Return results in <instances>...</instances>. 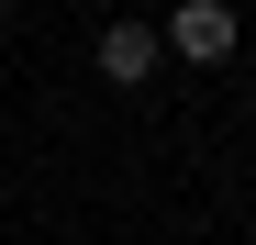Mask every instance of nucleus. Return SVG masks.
<instances>
[{
    "mask_svg": "<svg viewBox=\"0 0 256 245\" xmlns=\"http://www.w3.org/2000/svg\"><path fill=\"white\" fill-rule=\"evenodd\" d=\"M156 34H167V56H190V67H223V56L245 45V12H234V0H178Z\"/></svg>",
    "mask_w": 256,
    "mask_h": 245,
    "instance_id": "nucleus-1",
    "label": "nucleus"
},
{
    "mask_svg": "<svg viewBox=\"0 0 256 245\" xmlns=\"http://www.w3.org/2000/svg\"><path fill=\"white\" fill-rule=\"evenodd\" d=\"M156 67H167V34L156 22H100V78L112 90H145Z\"/></svg>",
    "mask_w": 256,
    "mask_h": 245,
    "instance_id": "nucleus-2",
    "label": "nucleus"
},
{
    "mask_svg": "<svg viewBox=\"0 0 256 245\" xmlns=\"http://www.w3.org/2000/svg\"><path fill=\"white\" fill-rule=\"evenodd\" d=\"M0 12H12V0H0Z\"/></svg>",
    "mask_w": 256,
    "mask_h": 245,
    "instance_id": "nucleus-3",
    "label": "nucleus"
}]
</instances>
